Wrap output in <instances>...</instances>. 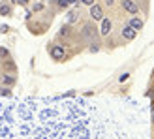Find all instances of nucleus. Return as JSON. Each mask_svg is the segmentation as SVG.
Returning <instances> with one entry per match:
<instances>
[{
	"label": "nucleus",
	"instance_id": "f257e3e1",
	"mask_svg": "<svg viewBox=\"0 0 154 139\" xmlns=\"http://www.w3.org/2000/svg\"><path fill=\"white\" fill-rule=\"evenodd\" d=\"M98 38H100V28L94 25V21H88L81 26V40L83 42L94 43V42H98Z\"/></svg>",
	"mask_w": 154,
	"mask_h": 139
},
{
	"label": "nucleus",
	"instance_id": "f03ea898",
	"mask_svg": "<svg viewBox=\"0 0 154 139\" xmlns=\"http://www.w3.org/2000/svg\"><path fill=\"white\" fill-rule=\"evenodd\" d=\"M47 53H49V57H51L53 60H57V62H62V60L66 58V45L58 43V42L49 43V45H47Z\"/></svg>",
	"mask_w": 154,
	"mask_h": 139
},
{
	"label": "nucleus",
	"instance_id": "7ed1b4c3",
	"mask_svg": "<svg viewBox=\"0 0 154 139\" xmlns=\"http://www.w3.org/2000/svg\"><path fill=\"white\" fill-rule=\"evenodd\" d=\"M119 2H120V8L124 11L132 13V15L139 13V2H137V0H119Z\"/></svg>",
	"mask_w": 154,
	"mask_h": 139
},
{
	"label": "nucleus",
	"instance_id": "20e7f679",
	"mask_svg": "<svg viewBox=\"0 0 154 139\" xmlns=\"http://www.w3.org/2000/svg\"><path fill=\"white\" fill-rule=\"evenodd\" d=\"M120 38H122V42H132V40H135V38H137V30L132 28L126 23V25L120 28Z\"/></svg>",
	"mask_w": 154,
	"mask_h": 139
},
{
	"label": "nucleus",
	"instance_id": "39448f33",
	"mask_svg": "<svg viewBox=\"0 0 154 139\" xmlns=\"http://www.w3.org/2000/svg\"><path fill=\"white\" fill-rule=\"evenodd\" d=\"M111 28H113V21L109 17H103L102 25H100V36H102V38H109L111 36Z\"/></svg>",
	"mask_w": 154,
	"mask_h": 139
},
{
	"label": "nucleus",
	"instance_id": "423d86ee",
	"mask_svg": "<svg viewBox=\"0 0 154 139\" xmlns=\"http://www.w3.org/2000/svg\"><path fill=\"white\" fill-rule=\"evenodd\" d=\"M90 21H102L105 15H103V6L102 4H94L90 6Z\"/></svg>",
	"mask_w": 154,
	"mask_h": 139
},
{
	"label": "nucleus",
	"instance_id": "0eeeda50",
	"mask_svg": "<svg viewBox=\"0 0 154 139\" xmlns=\"http://www.w3.org/2000/svg\"><path fill=\"white\" fill-rule=\"evenodd\" d=\"M79 17H81V10L79 8H73V10H70L66 13V23L68 25H73V23L79 21Z\"/></svg>",
	"mask_w": 154,
	"mask_h": 139
},
{
	"label": "nucleus",
	"instance_id": "6e6552de",
	"mask_svg": "<svg viewBox=\"0 0 154 139\" xmlns=\"http://www.w3.org/2000/svg\"><path fill=\"white\" fill-rule=\"evenodd\" d=\"M128 25L132 26V28H135L137 32H141V30H143V26H145V21H143V19L139 17V15H134V17H130Z\"/></svg>",
	"mask_w": 154,
	"mask_h": 139
},
{
	"label": "nucleus",
	"instance_id": "1a4fd4ad",
	"mask_svg": "<svg viewBox=\"0 0 154 139\" xmlns=\"http://www.w3.org/2000/svg\"><path fill=\"white\" fill-rule=\"evenodd\" d=\"M51 6L58 11V10H68L72 4H70V0H51Z\"/></svg>",
	"mask_w": 154,
	"mask_h": 139
},
{
	"label": "nucleus",
	"instance_id": "9d476101",
	"mask_svg": "<svg viewBox=\"0 0 154 139\" xmlns=\"http://www.w3.org/2000/svg\"><path fill=\"white\" fill-rule=\"evenodd\" d=\"M11 13H13V8L10 2H0V15L2 17H10Z\"/></svg>",
	"mask_w": 154,
	"mask_h": 139
},
{
	"label": "nucleus",
	"instance_id": "9b49d317",
	"mask_svg": "<svg viewBox=\"0 0 154 139\" xmlns=\"http://www.w3.org/2000/svg\"><path fill=\"white\" fill-rule=\"evenodd\" d=\"M15 81H17V79H15V75H2V85H4V87H13V85H15Z\"/></svg>",
	"mask_w": 154,
	"mask_h": 139
},
{
	"label": "nucleus",
	"instance_id": "f8f14e48",
	"mask_svg": "<svg viewBox=\"0 0 154 139\" xmlns=\"http://www.w3.org/2000/svg\"><path fill=\"white\" fill-rule=\"evenodd\" d=\"M43 8H45V4H43V2H36V4H32V11H34V13H38V11H42Z\"/></svg>",
	"mask_w": 154,
	"mask_h": 139
},
{
	"label": "nucleus",
	"instance_id": "ddd939ff",
	"mask_svg": "<svg viewBox=\"0 0 154 139\" xmlns=\"http://www.w3.org/2000/svg\"><path fill=\"white\" fill-rule=\"evenodd\" d=\"M10 57V51H8V47H2L0 45V58H8Z\"/></svg>",
	"mask_w": 154,
	"mask_h": 139
},
{
	"label": "nucleus",
	"instance_id": "4468645a",
	"mask_svg": "<svg viewBox=\"0 0 154 139\" xmlns=\"http://www.w3.org/2000/svg\"><path fill=\"white\" fill-rule=\"evenodd\" d=\"M10 94H11L10 87H0V96H10Z\"/></svg>",
	"mask_w": 154,
	"mask_h": 139
},
{
	"label": "nucleus",
	"instance_id": "2eb2a0df",
	"mask_svg": "<svg viewBox=\"0 0 154 139\" xmlns=\"http://www.w3.org/2000/svg\"><path fill=\"white\" fill-rule=\"evenodd\" d=\"M81 4H83V6H87V8H90V6H94V4H96V0H81Z\"/></svg>",
	"mask_w": 154,
	"mask_h": 139
},
{
	"label": "nucleus",
	"instance_id": "dca6fc26",
	"mask_svg": "<svg viewBox=\"0 0 154 139\" xmlns=\"http://www.w3.org/2000/svg\"><path fill=\"white\" fill-rule=\"evenodd\" d=\"M115 2H117V0H103V6H105V8H113Z\"/></svg>",
	"mask_w": 154,
	"mask_h": 139
},
{
	"label": "nucleus",
	"instance_id": "f3484780",
	"mask_svg": "<svg viewBox=\"0 0 154 139\" xmlns=\"http://www.w3.org/2000/svg\"><path fill=\"white\" fill-rule=\"evenodd\" d=\"M128 77H130V73H122V75L119 77V81L122 83V81H126V79H128Z\"/></svg>",
	"mask_w": 154,
	"mask_h": 139
},
{
	"label": "nucleus",
	"instance_id": "a211bd4d",
	"mask_svg": "<svg viewBox=\"0 0 154 139\" xmlns=\"http://www.w3.org/2000/svg\"><path fill=\"white\" fill-rule=\"evenodd\" d=\"M139 4H143L145 6V10H149V0H137Z\"/></svg>",
	"mask_w": 154,
	"mask_h": 139
},
{
	"label": "nucleus",
	"instance_id": "6ab92c4d",
	"mask_svg": "<svg viewBox=\"0 0 154 139\" xmlns=\"http://www.w3.org/2000/svg\"><path fill=\"white\" fill-rule=\"evenodd\" d=\"M8 30H10V28H8L6 25H2V26H0V32H2V34H6V32H8Z\"/></svg>",
	"mask_w": 154,
	"mask_h": 139
},
{
	"label": "nucleus",
	"instance_id": "aec40b11",
	"mask_svg": "<svg viewBox=\"0 0 154 139\" xmlns=\"http://www.w3.org/2000/svg\"><path fill=\"white\" fill-rule=\"evenodd\" d=\"M17 4H21V6H28V0H17Z\"/></svg>",
	"mask_w": 154,
	"mask_h": 139
},
{
	"label": "nucleus",
	"instance_id": "412c9836",
	"mask_svg": "<svg viewBox=\"0 0 154 139\" xmlns=\"http://www.w3.org/2000/svg\"><path fill=\"white\" fill-rule=\"evenodd\" d=\"M70 4H72V6H73V4H77V0H70Z\"/></svg>",
	"mask_w": 154,
	"mask_h": 139
},
{
	"label": "nucleus",
	"instance_id": "4be33fe9",
	"mask_svg": "<svg viewBox=\"0 0 154 139\" xmlns=\"http://www.w3.org/2000/svg\"><path fill=\"white\" fill-rule=\"evenodd\" d=\"M152 124H154V111H152Z\"/></svg>",
	"mask_w": 154,
	"mask_h": 139
},
{
	"label": "nucleus",
	"instance_id": "5701e85b",
	"mask_svg": "<svg viewBox=\"0 0 154 139\" xmlns=\"http://www.w3.org/2000/svg\"><path fill=\"white\" fill-rule=\"evenodd\" d=\"M152 137H154V130H152Z\"/></svg>",
	"mask_w": 154,
	"mask_h": 139
}]
</instances>
